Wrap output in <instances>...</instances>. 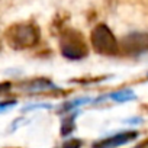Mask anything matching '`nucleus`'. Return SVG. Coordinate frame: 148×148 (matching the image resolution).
Returning <instances> with one entry per match:
<instances>
[{
	"label": "nucleus",
	"instance_id": "nucleus-1",
	"mask_svg": "<svg viewBox=\"0 0 148 148\" xmlns=\"http://www.w3.org/2000/svg\"><path fill=\"white\" fill-rule=\"evenodd\" d=\"M5 36L12 48L26 49L38 44L41 34L34 23H15L6 31Z\"/></svg>",
	"mask_w": 148,
	"mask_h": 148
},
{
	"label": "nucleus",
	"instance_id": "nucleus-2",
	"mask_svg": "<svg viewBox=\"0 0 148 148\" xmlns=\"http://www.w3.org/2000/svg\"><path fill=\"white\" fill-rule=\"evenodd\" d=\"M60 48L65 58L82 60L89 54V47L83 35L74 29H67L60 38Z\"/></svg>",
	"mask_w": 148,
	"mask_h": 148
},
{
	"label": "nucleus",
	"instance_id": "nucleus-3",
	"mask_svg": "<svg viewBox=\"0 0 148 148\" xmlns=\"http://www.w3.org/2000/svg\"><path fill=\"white\" fill-rule=\"evenodd\" d=\"M90 41H92L93 49L97 54H102V55L118 54V49H119L118 41H116L115 35L112 34V31L103 23L95 26V29L92 31V35H90Z\"/></svg>",
	"mask_w": 148,
	"mask_h": 148
},
{
	"label": "nucleus",
	"instance_id": "nucleus-4",
	"mask_svg": "<svg viewBox=\"0 0 148 148\" xmlns=\"http://www.w3.org/2000/svg\"><path fill=\"white\" fill-rule=\"evenodd\" d=\"M122 48L125 52L131 55L142 54L148 51V34L145 32H134L126 35L122 39Z\"/></svg>",
	"mask_w": 148,
	"mask_h": 148
},
{
	"label": "nucleus",
	"instance_id": "nucleus-5",
	"mask_svg": "<svg viewBox=\"0 0 148 148\" xmlns=\"http://www.w3.org/2000/svg\"><path fill=\"white\" fill-rule=\"evenodd\" d=\"M135 136H136V132H123V134L115 135V136H112L109 139H105V141H102L97 145H102V147H118V145H122V144H126V142L132 141Z\"/></svg>",
	"mask_w": 148,
	"mask_h": 148
},
{
	"label": "nucleus",
	"instance_id": "nucleus-6",
	"mask_svg": "<svg viewBox=\"0 0 148 148\" xmlns=\"http://www.w3.org/2000/svg\"><path fill=\"white\" fill-rule=\"evenodd\" d=\"M129 97H132V93L128 90H125V92H122V93H118V95H113V99H119V100H125V99H129Z\"/></svg>",
	"mask_w": 148,
	"mask_h": 148
},
{
	"label": "nucleus",
	"instance_id": "nucleus-7",
	"mask_svg": "<svg viewBox=\"0 0 148 148\" xmlns=\"http://www.w3.org/2000/svg\"><path fill=\"white\" fill-rule=\"evenodd\" d=\"M9 89H10V83H0V93L8 92Z\"/></svg>",
	"mask_w": 148,
	"mask_h": 148
},
{
	"label": "nucleus",
	"instance_id": "nucleus-8",
	"mask_svg": "<svg viewBox=\"0 0 148 148\" xmlns=\"http://www.w3.org/2000/svg\"><path fill=\"white\" fill-rule=\"evenodd\" d=\"M0 48H2V47H0Z\"/></svg>",
	"mask_w": 148,
	"mask_h": 148
}]
</instances>
